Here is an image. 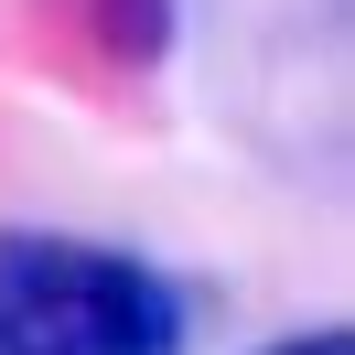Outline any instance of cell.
Returning <instances> with one entry per match:
<instances>
[{
    "mask_svg": "<svg viewBox=\"0 0 355 355\" xmlns=\"http://www.w3.org/2000/svg\"><path fill=\"white\" fill-rule=\"evenodd\" d=\"M259 355H355V323H312V334H280Z\"/></svg>",
    "mask_w": 355,
    "mask_h": 355,
    "instance_id": "cell-2",
    "label": "cell"
},
{
    "mask_svg": "<svg viewBox=\"0 0 355 355\" xmlns=\"http://www.w3.org/2000/svg\"><path fill=\"white\" fill-rule=\"evenodd\" d=\"M194 302L140 248L0 226V355H183Z\"/></svg>",
    "mask_w": 355,
    "mask_h": 355,
    "instance_id": "cell-1",
    "label": "cell"
}]
</instances>
